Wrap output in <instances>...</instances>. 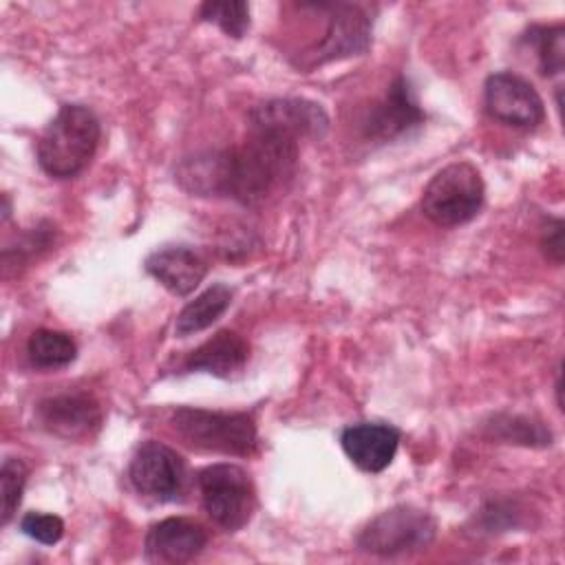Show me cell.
<instances>
[{
  "instance_id": "cell-19",
  "label": "cell",
  "mask_w": 565,
  "mask_h": 565,
  "mask_svg": "<svg viewBox=\"0 0 565 565\" xmlns=\"http://www.w3.org/2000/svg\"><path fill=\"white\" fill-rule=\"evenodd\" d=\"M565 31L563 26H532L527 31V42L534 46L539 57V68L545 77H554L563 73L565 64Z\"/></svg>"
},
{
  "instance_id": "cell-23",
  "label": "cell",
  "mask_w": 565,
  "mask_h": 565,
  "mask_svg": "<svg viewBox=\"0 0 565 565\" xmlns=\"http://www.w3.org/2000/svg\"><path fill=\"white\" fill-rule=\"evenodd\" d=\"M541 247L552 263H556V265L563 263V221L561 218L547 221V225L543 227V234H541Z\"/></svg>"
},
{
  "instance_id": "cell-22",
  "label": "cell",
  "mask_w": 565,
  "mask_h": 565,
  "mask_svg": "<svg viewBox=\"0 0 565 565\" xmlns=\"http://www.w3.org/2000/svg\"><path fill=\"white\" fill-rule=\"evenodd\" d=\"M20 530L44 545H55L64 534V521L49 512H26L20 521Z\"/></svg>"
},
{
  "instance_id": "cell-13",
  "label": "cell",
  "mask_w": 565,
  "mask_h": 565,
  "mask_svg": "<svg viewBox=\"0 0 565 565\" xmlns=\"http://www.w3.org/2000/svg\"><path fill=\"white\" fill-rule=\"evenodd\" d=\"M342 450L364 472H382L391 466L397 446L399 430L382 422H362L347 426L340 435Z\"/></svg>"
},
{
  "instance_id": "cell-21",
  "label": "cell",
  "mask_w": 565,
  "mask_h": 565,
  "mask_svg": "<svg viewBox=\"0 0 565 565\" xmlns=\"http://www.w3.org/2000/svg\"><path fill=\"white\" fill-rule=\"evenodd\" d=\"M26 466L18 457H7L0 468V492H2V523L7 525L11 516L15 514L20 501H22V490L26 483Z\"/></svg>"
},
{
  "instance_id": "cell-5",
  "label": "cell",
  "mask_w": 565,
  "mask_h": 565,
  "mask_svg": "<svg viewBox=\"0 0 565 565\" xmlns=\"http://www.w3.org/2000/svg\"><path fill=\"white\" fill-rule=\"evenodd\" d=\"M437 534L435 519L413 505H395L371 519L358 534L362 552L375 556H402L426 550Z\"/></svg>"
},
{
  "instance_id": "cell-14",
  "label": "cell",
  "mask_w": 565,
  "mask_h": 565,
  "mask_svg": "<svg viewBox=\"0 0 565 565\" xmlns=\"http://www.w3.org/2000/svg\"><path fill=\"white\" fill-rule=\"evenodd\" d=\"M205 530L190 519L170 516L154 523L146 534V558L159 563H188L203 552Z\"/></svg>"
},
{
  "instance_id": "cell-6",
  "label": "cell",
  "mask_w": 565,
  "mask_h": 565,
  "mask_svg": "<svg viewBox=\"0 0 565 565\" xmlns=\"http://www.w3.org/2000/svg\"><path fill=\"white\" fill-rule=\"evenodd\" d=\"M201 503L207 516L227 532L241 530L256 508L249 475L234 463H212L196 475Z\"/></svg>"
},
{
  "instance_id": "cell-11",
  "label": "cell",
  "mask_w": 565,
  "mask_h": 565,
  "mask_svg": "<svg viewBox=\"0 0 565 565\" xmlns=\"http://www.w3.org/2000/svg\"><path fill=\"white\" fill-rule=\"evenodd\" d=\"M426 115L419 108L411 82L397 75L386 95L371 106L364 119V137L371 141H395L424 124Z\"/></svg>"
},
{
  "instance_id": "cell-2",
  "label": "cell",
  "mask_w": 565,
  "mask_h": 565,
  "mask_svg": "<svg viewBox=\"0 0 565 565\" xmlns=\"http://www.w3.org/2000/svg\"><path fill=\"white\" fill-rule=\"evenodd\" d=\"M99 137V119L88 106L64 104L38 139V163L49 177L71 179L88 166Z\"/></svg>"
},
{
  "instance_id": "cell-7",
  "label": "cell",
  "mask_w": 565,
  "mask_h": 565,
  "mask_svg": "<svg viewBox=\"0 0 565 565\" xmlns=\"http://www.w3.org/2000/svg\"><path fill=\"white\" fill-rule=\"evenodd\" d=\"M327 11V31L322 40L307 53L305 66H320L333 60L360 55L371 44L373 18L369 7L351 2H322Z\"/></svg>"
},
{
  "instance_id": "cell-9",
  "label": "cell",
  "mask_w": 565,
  "mask_h": 565,
  "mask_svg": "<svg viewBox=\"0 0 565 565\" xmlns=\"http://www.w3.org/2000/svg\"><path fill=\"white\" fill-rule=\"evenodd\" d=\"M247 128L274 130L296 139H322L329 128L324 108L302 97H276L256 104L247 115Z\"/></svg>"
},
{
  "instance_id": "cell-20",
  "label": "cell",
  "mask_w": 565,
  "mask_h": 565,
  "mask_svg": "<svg viewBox=\"0 0 565 565\" xmlns=\"http://www.w3.org/2000/svg\"><path fill=\"white\" fill-rule=\"evenodd\" d=\"M203 22H214L225 35L241 40L249 29V4L241 0H210L199 7Z\"/></svg>"
},
{
  "instance_id": "cell-16",
  "label": "cell",
  "mask_w": 565,
  "mask_h": 565,
  "mask_svg": "<svg viewBox=\"0 0 565 565\" xmlns=\"http://www.w3.org/2000/svg\"><path fill=\"white\" fill-rule=\"evenodd\" d=\"M249 358V344L236 331L223 329L205 340L201 347L190 351L183 362V373H210L216 377H234L238 375Z\"/></svg>"
},
{
  "instance_id": "cell-18",
  "label": "cell",
  "mask_w": 565,
  "mask_h": 565,
  "mask_svg": "<svg viewBox=\"0 0 565 565\" xmlns=\"http://www.w3.org/2000/svg\"><path fill=\"white\" fill-rule=\"evenodd\" d=\"M26 355L38 369H62L77 358V344L64 331L38 329L29 335Z\"/></svg>"
},
{
  "instance_id": "cell-15",
  "label": "cell",
  "mask_w": 565,
  "mask_h": 565,
  "mask_svg": "<svg viewBox=\"0 0 565 565\" xmlns=\"http://www.w3.org/2000/svg\"><path fill=\"white\" fill-rule=\"evenodd\" d=\"M143 267L161 287L174 296L192 294L207 274V263L203 256L188 245H168L154 249L146 258Z\"/></svg>"
},
{
  "instance_id": "cell-4",
  "label": "cell",
  "mask_w": 565,
  "mask_h": 565,
  "mask_svg": "<svg viewBox=\"0 0 565 565\" xmlns=\"http://www.w3.org/2000/svg\"><path fill=\"white\" fill-rule=\"evenodd\" d=\"M483 194L481 172L468 161H457L441 168L428 181L422 192V212L435 225H461L479 214Z\"/></svg>"
},
{
  "instance_id": "cell-1",
  "label": "cell",
  "mask_w": 565,
  "mask_h": 565,
  "mask_svg": "<svg viewBox=\"0 0 565 565\" xmlns=\"http://www.w3.org/2000/svg\"><path fill=\"white\" fill-rule=\"evenodd\" d=\"M298 150L291 137L249 128L241 146L185 157L174 179L196 196H225L241 205H258L294 177Z\"/></svg>"
},
{
  "instance_id": "cell-12",
  "label": "cell",
  "mask_w": 565,
  "mask_h": 565,
  "mask_svg": "<svg viewBox=\"0 0 565 565\" xmlns=\"http://www.w3.org/2000/svg\"><path fill=\"white\" fill-rule=\"evenodd\" d=\"M35 422L55 437L86 439L102 426V408L86 393H60L44 397L35 406Z\"/></svg>"
},
{
  "instance_id": "cell-17",
  "label": "cell",
  "mask_w": 565,
  "mask_h": 565,
  "mask_svg": "<svg viewBox=\"0 0 565 565\" xmlns=\"http://www.w3.org/2000/svg\"><path fill=\"white\" fill-rule=\"evenodd\" d=\"M232 305V289L223 282H216L201 291L194 300H190L181 313L177 316L174 333L179 338H188L192 333H199L207 327H212Z\"/></svg>"
},
{
  "instance_id": "cell-8",
  "label": "cell",
  "mask_w": 565,
  "mask_h": 565,
  "mask_svg": "<svg viewBox=\"0 0 565 565\" xmlns=\"http://www.w3.org/2000/svg\"><path fill=\"white\" fill-rule=\"evenodd\" d=\"M132 488L152 501H174L185 481V463L177 450L161 441H143L128 466Z\"/></svg>"
},
{
  "instance_id": "cell-3",
  "label": "cell",
  "mask_w": 565,
  "mask_h": 565,
  "mask_svg": "<svg viewBox=\"0 0 565 565\" xmlns=\"http://www.w3.org/2000/svg\"><path fill=\"white\" fill-rule=\"evenodd\" d=\"M177 435L192 448L247 457L256 448V424L247 413L181 406L170 417Z\"/></svg>"
},
{
  "instance_id": "cell-10",
  "label": "cell",
  "mask_w": 565,
  "mask_h": 565,
  "mask_svg": "<svg viewBox=\"0 0 565 565\" xmlns=\"http://www.w3.org/2000/svg\"><path fill=\"white\" fill-rule=\"evenodd\" d=\"M483 102L490 117L514 128H534L545 119V106L536 88L508 71L492 73L486 79Z\"/></svg>"
}]
</instances>
